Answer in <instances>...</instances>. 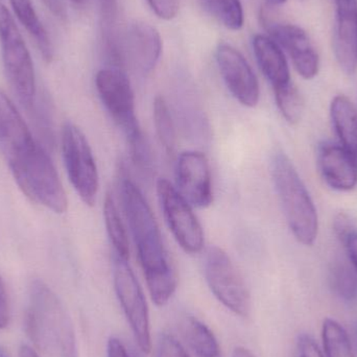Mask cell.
Returning <instances> with one entry per match:
<instances>
[{
  "label": "cell",
  "instance_id": "cell-1",
  "mask_svg": "<svg viewBox=\"0 0 357 357\" xmlns=\"http://www.w3.org/2000/svg\"><path fill=\"white\" fill-rule=\"evenodd\" d=\"M121 178L123 211L151 298L157 306L167 305L178 287L175 264L165 248L158 222L144 193L126 174Z\"/></svg>",
  "mask_w": 357,
  "mask_h": 357
},
{
  "label": "cell",
  "instance_id": "cell-2",
  "mask_svg": "<svg viewBox=\"0 0 357 357\" xmlns=\"http://www.w3.org/2000/svg\"><path fill=\"white\" fill-rule=\"evenodd\" d=\"M27 335L50 357H79L77 335L70 314L45 283L35 280L29 289L25 316Z\"/></svg>",
  "mask_w": 357,
  "mask_h": 357
},
{
  "label": "cell",
  "instance_id": "cell-3",
  "mask_svg": "<svg viewBox=\"0 0 357 357\" xmlns=\"http://www.w3.org/2000/svg\"><path fill=\"white\" fill-rule=\"evenodd\" d=\"M271 174L285 220L294 237L303 245H312L319 232L316 206L291 159L277 152L271 162Z\"/></svg>",
  "mask_w": 357,
  "mask_h": 357
},
{
  "label": "cell",
  "instance_id": "cell-4",
  "mask_svg": "<svg viewBox=\"0 0 357 357\" xmlns=\"http://www.w3.org/2000/svg\"><path fill=\"white\" fill-rule=\"evenodd\" d=\"M96 91L117 127L127 138L133 160L144 158L150 152L136 115L135 94L123 69L107 67L96 77Z\"/></svg>",
  "mask_w": 357,
  "mask_h": 357
},
{
  "label": "cell",
  "instance_id": "cell-5",
  "mask_svg": "<svg viewBox=\"0 0 357 357\" xmlns=\"http://www.w3.org/2000/svg\"><path fill=\"white\" fill-rule=\"evenodd\" d=\"M23 193L38 205L56 214L67 211L68 199L58 172L47 152L36 144L31 150L8 163Z\"/></svg>",
  "mask_w": 357,
  "mask_h": 357
},
{
  "label": "cell",
  "instance_id": "cell-6",
  "mask_svg": "<svg viewBox=\"0 0 357 357\" xmlns=\"http://www.w3.org/2000/svg\"><path fill=\"white\" fill-rule=\"evenodd\" d=\"M0 47L4 73L13 91L25 108L33 109L37 96L33 60L14 18L1 1Z\"/></svg>",
  "mask_w": 357,
  "mask_h": 357
},
{
  "label": "cell",
  "instance_id": "cell-7",
  "mask_svg": "<svg viewBox=\"0 0 357 357\" xmlns=\"http://www.w3.org/2000/svg\"><path fill=\"white\" fill-rule=\"evenodd\" d=\"M206 282L214 297L241 318L251 314V294L243 275L222 248L211 245L204 261Z\"/></svg>",
  "mask_w": 357,
  "mask_h": 357
},
{
  "label": "cell",
  "instance_id": "cell-8",
  "mask_svg": "<svg viewBox=\"0 0 357 357\" xmlns=\"http://www.w3.org/2000/svg\"><path fill=\"white\" fill-rule=\"evenodd\" d=\"M113 284L117 299L131 327L136 343L144 354L152 350L150 314L146 296L129 264V259L112 256Z\"/></svg>",
  "mask_w": 357,
  "mask_h": 357
},
{
  "label": "cell",
  "instance_id": "cell-9",
  "mask_svg": "<svg viewBox=\"0 0 357 357\" xmlns=\"http://www.w3.org/2000/svg\"><path fill=\"white\" fill-rule=\"evenodd\" d=\"M62 153L69 181L77 195L87 206H94L100 189V176L96 158L85 134L77 125L63 127Z\"/></svg>",
  "mask_w": 357,
  "mask_h": 357
},
{
  "label": "cell",
  "instance_id": "cell-10",
  "mask_svg": "<svg viewBox=\"0 0 357 357\" xmlns=\"http://www.w3.org/2000/svg\"><path fill=\"white\" fill-rule=\"evenodd\" d=\"M157 195L165 222L178 245L190 255L201 253L205 245V235L192 206L165 178L157 182Z\"/></svg>",
  "mask_w": 357,
  "mask_h": 357
},
{
  "label": "cell",
  "instance_id": "cell-11",
  "mask_svg": "<svg viewBox=\"0 0 357 357\" xmlns=\"http://www.w3.org/2000/svg\"><path fill=\"white\" fill-rule=\"evenodd\" d=\"M215 59L220 77L233 98L247 108L257 106L259 82L247 59L236 48L226 43L220 44L216 48Z\"/></svg>",
  "mask_w": 357,
  "mask_h": 357
},
{
  "label": "cell",
  "instance_id": "cell-12",
  "mask_svg": "<svg viewBox=\"0 0 357 357\" xmlns=\"http://www.w3.org/2000/svg\"><path fill=\"white\" fill-rule=\"evenodd\" d=\"M178 192L195 208H207L213 202L209 161L199 151H185L178 155L176 165Z\"/></svg>",
  "mask_w": 357,
  "mask_h": 357
},
{
  "label": "cell",
  "instance_id": "cell-13",
  "mask_svg": "<svg viewBox=\"0 0 357 357\" xmlns=\"http://www.w3.org/2000/svg\"><path fill=\"white\" fill-rule=\"evenodd\" d=\"M261 17L268 35L287 52L297 73L305 79L316 77L320 69V58L307 33L298 25L277 22L264 15Z\"/></svg>",
  "mask_w": 357,
  "mask_h": 357
},
{
  "label": "cell",
  "instance_id": "cell-14",
  "mask_svg": "<svg viewBox=\"0 0 357 357\" xmlns=\"http://www.w3.org/2000/svg\"><path fill=\"white\" fill-rule=\"evenodd\" d=\"M121 50L123 63H129L138 73L146 75L160 61L162 39L153 25L136 21L121 36Z\"/></svg>",
  "mask_w": 357,
  "mask_h": 357
},
{
  "label": "cell",
  "instance_id": "cell-15",
  "mask_svg": "<svg viewBox=\"0 0 357 357\" xmlns=\"http://www.w3.org/2000/svg\"><path fill=\"white\" fill-rule=\"evenodd\" d=\"M333 50L342 70L354 75L357 69V0H335Z\"/></svg>",
  "mask_w": 357,
  "mask_h": 357
},
{
  "label": "cell",
  "instance_id": "cell-16",
  "mask_svg": "<svg viewBox=\"0 0 357 357\" xmlns=\"http://www.w3.org/2000/svg\"><path fill=\"white\" fill-rule=\"evenodd\" d=\"M318 165L326 184L335 190L350 191L357 185V156L342 144L323 142L318 150Z\"/></svg>",
  "mask_w": 357,
  "mask_h": 357
},
{
  "label": "cell",
  "instance_id": "cell-17",
  "mask_svg": "<svg viewBox=\"0 0 357 357\" xmlns=\"http://www.w3.org/2000/svg\"><path fill=\"white\" fill-rule=\"evenodd\" d=\"M31 131L10 98L0 89V149L8 163L36 146Z\"/></svg>",
  "mask_w": 357,
  "mask_h": 357
},
{
  "label": "cell",
  "instance_id": "cell-18",
  "mask_svg": "<svg viewBox=\"0 0 357 357\" xmlns=\"http://www.w3.org/2000/svg\"><path fill=\"white\" fill-rule=\"evenodd\" d=\"M252 45L258 66L273 89L291 83V73L284 52L272 38L256 35Z\"/></svg>",
  "mask_w": 357,
  "mask_h": 357
},
{
  "label": "cell",
  "instance_id": "cell-19",
  "mask_svg": "<svg viewBox=\"0 0 357 357\" xmlns=\"http://www.w3.org/2000/svg\"><path fill=\"white\" fill-rule=\"evenodd\" d=\"M331 116L342 146L357 156V110L354 102L343 94L335 96Z\"/></svg>",
  "mask_w": 357,
  "mask_h": 357
},
{
  "label": "cell",
  "instance_id": "cell-20",
  "mask_svg": "<svg viewBox=\"0 0 357 357\" xmlns=\"http://www.w3.org/2000/svg\"><path fill=\"white\" fill-rule=\"evenodd\" d=\"M10 2L19 22L35 40L43 60L47 63L52 62L54 59V46L31 0H10Z\"/></svg>",
  "mask_w": 357,
  "mask_h": 357
},
{
  "label": "cell",
  "instance_id": "cell-21",
  "mask_svg": "<svg viewBox=\"0 0 357 357\" xmlns=\"http://www.w3.org/2000/svg\"><path fill=\"white\" fill-rule=\"evenodd\" d=\"M181 331L187 344L199 357H222L218 340L209 327L192 316L181 322Z\"/></svg>",
  "mask_w": 357,
  "mask_h": 357
},
{
  "label": "cell",
  "instance_id": "cell-22",
  "mask_svg": "<svg viewBox=\"0 0 357 357\" xmlns=\"http://www.w3.org/2000/svg\"><path fill=\"white\" fill-rule=\"evenodd\" d=\"M104 220L107 234L113 247V254L125 259L130 258V243L123 218L113 195L107 193L104 202Z\"/></svg>",
  "mask_w": 357,
  "mask_h": 357
},
{
  "label": "cell",
  "instance_id": "cell-23",
  "mask_svg": "<svg viewBox=\"0 0 357 357\" xmlns=\"http://www.w3.org/2000/svg\"><path fill=\"white\" fill-rule=\"evenodd\" d=\"M329 287L345 303L357 302V272L345 260L335 259L329 268Z\"/></svg>",
  "mask_w": 357,
  "mask_h": 357
},
{
  "label": "cell",
  "instance_id": "cell-24",
  "mask_svg": "<svg viewBox=\"0 0 357 357\" xmlns=\"http://www.w3.org/2000/svg\"><path fill=\"white\" fill-rule=\"evenodd\" d=\"M153 119L161 146L169 156H173L176 150L175 123L169 104L163 96H158L155 98L153 104Z\"/></svg>",
  "mask_w": 357,
  "mask_h": 357
},
{
  "label": "cell",
  "instance_id": "cell-25",
  "mask_svg": "<svg viewBox=\"0 0 357 357\" xmlns=\"http://www.w3.org/2000/svg\"><path fill=\"white\" fill-rule=\"evenodd\" d=\"M322 339L326 357H356L348 333L333 319L323 323Z\"/></svg>",
  "mask_w": 357,
  "mask_h": 357
},
{
  "label": "cell",
  "instance_id": "cell-26",
  "mask_svg": "<svg viewBox=\"0 0 357 357\" xmlns=\"http://www.w3.org/2000/svg\"><path fill=\"white\" fill-rule=\"evenodd\" d=\"M206 8L230 31L243 29L245 13L241 0H202Z\"/></svg>",
  "mask_w": 357,
  "mask_h": 357
},
{
  "label": "cell",
  "instance_id": "cell-27",
  "mask_svg": "<svg viewBox=\"0 0 357 357\" xmlns=\"http://www.w3.org/2000/svg\"><path fill=\"white\" fill-rule=\"evenodd\" d=\"M273 90L277 107L283 119L291 125L297 123L301 119L304 110L303 98L298 88L291 82Z\"/></svg>",
  "mask_w": 357,
  "mask_h": 357
},
{
  "label": "cell",
  "instance_id": "cell-28",
  "mask_svg": "<svg viewBox=\"0 0 357 357\" xmlns=\"http://www.w3.org/2000/svg\"><path fill=\"white\" fill-rule=\"evenodd\" d=\"M156 357H189L178 340L167 333H161L156 346Z\"/></svg>",
  "mask_w": 357,
  "mask_h": 357
},
{
  "label": "cell",
  "instance_id": "cell-29",
  "mask_svg": "<svg viewBox=\"0 0 357 357\" xmlns=\"http://www.w3.org/2000/svg\"><path fill=\"white\" fill-rule=\"evenodd\" d=\"M151 10L162 20H173L177 17L180 0H146Z\"/></svg>",
  "mask_w": 357,
  "mask_h": 357
},
{
  "label": "cell",
  "instance_id": "cell-30",
  "mask_svg": "<svg viewBox=\"0 0 357 357\" xmlns=\"http://www.w3.org/2000/svg\"><path fill=\"white\" fill-rule=\"evenodd\" d=\"M337 237L345 247L348 258L357 272V228L356 225H352L347 230L344 231Z\"/></svg>",
  "mask_w": 357,
  "mask_h": 357
},
{
  "label": "cell",
  "instance_id": "cell-31",
  "mask_svg": "<svg viewBox=\"0 0 357 357\" xmlns=\"http://www.w3.org/2000/svg\"><path fill=\"white\" fill-rule=\"evenodd\" d=\"M295 357H324V356L314 339L303 333L298 337Z\"/></svg>",
  "mask_w": 357,
  "mask_h": 357
},
{
  "label": "cell",
  "instance_id": "cell-32",
  "mask_svg": "<svg viewBox=\"0 0 357 357\" xmlns=\"http://www.w3.org/2000/svg\"><path fill=\"white\" fill-rule=\"evenodd\" d=\"M8 320H10V310H8V296H6L3 280L0 276V329L8 326Z\"/></svg>",
  "mask_w": 357,
  "mask_h": 357
},
{
  "label": "cell",
  "instance_id": "cell-33",
  "mask_svg": "<svg viewBox=\"0 0 357 357\" xmlns=\"http://www.w3.org/2000/svg\"><path fill=\"white\" fill-rule=\"evenodd\" d=\"M107 357H131L123 342L117 337H111L107 343Z\"/></svg>",
  "mask_w": 357,
  "mask_h": 357
},
{
  "label": "cell",
  "instance_id": "cell-34",
  "mask_svg": "<svg viewBox=\"0 0 357 357\" xmlns=\"http://www.w3.org/2000/svg\"><path fill=\"white\" fill-rule=\"evenodd\" d=\"M46 8L56 17L65 19L67 17L66 4L64 0H42Z\"/></svg>",
  "mask_w": 357,
  "mask_h": 357
},
{
  "label": "cell",
  "instance_id": "cell-35",
  "mask_svg": "<svg viewBox=\"0 0 357 357\" xmlns=\"http://www.w3.org/2000/svg\"><path fill=\"white\" fill-rule=\"evenodd\" d=\"M19 357H40L35 349L27 345H22L19 349Z\"/></svg>",
  "mask_w": 357,
  "mask_h": 357
},
{
  "label": "cell",
  "instance_id": "cell-36",
  "mask_svg": "<svg viewBox=\"0 0 357 357\" xmlns=\"http://www.w3.org/2000/svg\"><path fill=\"white\" fill-rule=\"evenodd\" d=\"M232 357H256L253 352L245 347H236L233 351Z\"/></svg>",
  "mask_w": 357,
  "mask_h": 357
},
{
  "label": "cell",
  "instance_id": "cell-37",
  "mask_svg": "<svg viewBox=\"0 0 357 357\" xmlns=\"http://www.w3.org/2000/svg\"><path fill=\"white\" fill-rule=\"evenodd\" d=\"M354 354H357V323L354 327Z\"/></svg>",
  "mask_w": 357,
  "mask_h": 357
},
{
  "label": "cell",
  "instance_id": "cell-38",
  "mask_svg": "<svg viewBox=\"0 0 357 357\" xmlns=\"http://www.w3.org/2000/svg\"><path fill=\"white\" fill-rule=\"evenodd\" d=\"M270 6H281V4L285 3L287 0H266Z\"/></svg>",
  "mask_w": 357,
  "mask_h": 357
},
{
  "label": "cell",
  "instance_id": "cell-39",
  "mask_svg": "<svg viewBox=\"0 0 357 357\" xmlns=\"http://www.w3.org/2000/svg\"><path fill=\"white\" fill-rule=\"evenodd\" d=\"M0 357H10L6 350L1 347V346H0Z\"/></svg>",
  "mask_w": 357,
  "mask_h": 357
},
{
  "label": "cell",
  "instance_id": "cell-40",
  "mask_svg": "<svg viewBox=\"0 0 357 357\" xmlns=\"http://www.w3.org/2000/svg\"><path fill=\"white\" fill-rule=\"evenodd\" d=\"M71 1L75 4H84L85 2H87V0H71Z\"/></svg>",
  "mask_w": 357,
  "mask_h": 357
}]
</instances>
